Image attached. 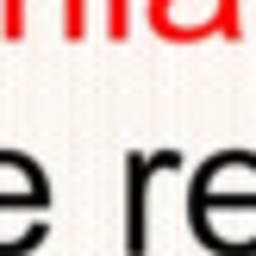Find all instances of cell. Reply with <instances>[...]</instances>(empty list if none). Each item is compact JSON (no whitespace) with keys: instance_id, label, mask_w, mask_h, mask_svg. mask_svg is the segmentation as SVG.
<instances>
[{"instance_id":"1","label":"cell","mask_w":256,"mask_h":256,"mask_svg":"<svg viewBox=\"0 0 256 256\" xmlns=\"http://www.w3.org/2000/svg\"><path fill=\"white\" fill-rule=\"evenodd\" d=\"M188 225L212 256H256V150H219L194 169Z\"/></svg>"},{"instance_id":"2","label":"cell","mask_w":256,"mask_h":256,"mask_svg":"<svg viewBox=\"0 0 256 256\" xmlns=\"http://www.w3.org/2000/svg\"><path fill=\"white\" fill-rule=\"evenodd\" d=\"M44 212H50L44 169L19 150H0V256H25L44 244Z\"/></svg>"},{"instance_id":"3","label":"cell","mask_w":256,"mask_h":256,"mask_svg":"<svg viewBox=\"0 0 256 256\" xmlns=\"http://www.w3.org/2000/svg\"><path fill=\"white\" fill-rule=\"evenodd\" d=\"M162 169H182V156L175 150H132L125 156V256L150 250L144 206H150V175H162Z\"/></svg>"}]
</instances>
